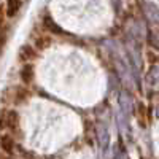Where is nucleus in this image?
<instances>
[{"label":"nucleus","mask_w":159,"mask_h":159,"mask_svg":"<svg viewBox=\"0 0 159 159\" xmlns=\"http://www.w3.org/2000/svg\"><path fill=\"white\" fill-rule=\"evenodd\" d=\"M150 80H151V83L159 84V67H153V70L150 73Z\"/></svg>","instance_id":"obj_8"},{"label":"nucleus","mask_w":159,"mask_h":159,"mask_svg":"<svg viewBox=\"0 0 159 159\" xmlns=\"http://www.w3.org/2000/svg\"><path fill=\"white\" fill-rule=\"evenodd\" d=\"M5 45H7V30L0 29V54H2Z\"/></svg>","instance_id":"obj_9"},{"label":"nucleus","mask_w":159,"mask_h":159,"mask_svg":"<svg viewBox=\"0 0 159 159\" xmlns=\"http://www.w3.org/2000/svg\"><path fill=\"white\" fill-rule=\"evenodd\" d=\"M37 54H35V51L30 48V46H22L21 48V51H19V57L22 59V61H29V59H34Z\"/></svg>","instance_id":"obj_5"},{"label":"nucleus","mask_w":159,"mask_h":159,"mask_svg":"<svg viewBox=\"0 0 159 159\" xmlns=\"http://www.w3.org/2000/svg\"><path fill=\"white\" fill-rule=\"evenodd\" d=\"M156 116L159 118V105H157V110H156Z\"/></svg>","instance_id":"obj_12"},{"label":"nucleus","mask_w":159,"mask_h":159,"mask_svg":"<svg viewBox=\"0 0 159 159\" xmlns=\"http://www.w3.org/2000/svg\"><path fill=\"white\" fill-rule=\"evenodd\" d=\"M21 5H22V0H8L7 2V16L8 18L16 16Z\"/></svg>","instance_id":"obj_3"},{"label":"nucleus","mask_w":159,"mask_h":159,"mask_svg":"<svg viewBox=\"0 0 159 159\" xmlns=\"http://www.w3.org/2000/svg\"><path fill=\"white\" fill-rule=\"evenodd\" d=\"M7 118H8V129H11L13 132L18 130V124H19V116L15 110H11L7 113Z\"/></svg>","instance_id":"obj_4"},{"label":"nucleus","mask_w":159,"mask_h":159,"mask_svg":"<svg viewBox=\"0 0 159 159\" xmlns=\"http://www.w3.org/2000/svg\"><path fill=\"white\" fill-rule=\"evenodd\" d=\"M21 80L24 84H30V81L34 80V67L32 64H25L21 69Z\"/></svg>","instance_id":"obj_2"},{"label":"nucleus","mask_w":159,"mask_h":159,"mask_svg":"<svg viewBox=\"0 0 159 159\" xmlns=\"http://www.w3.org/2000/svg\"><path fill=\"white\" fill-rule=\"evenodd\" d=\"M0 147L7 154H13V151H15V140L11 139V135H2L0 137Z\"/></svg>","instance_id":"obj_1"},{"label":"nucleus","mask_w":159,"mask_h":159,"mask_svg":"<svg viewBox=\"0 0 159 159\" xmlns=\"http://www.w3.org/2000/svg\"><path fill=\"white\" fill-rule=\"evenodd\" d=\"M5 8H7V7H0V27H2V24H3V21H5V13H7Z\"/></svg>","instance_id":"obj_11"},{"label":"nucleus","mask_w":159,"mask_h":159,"mask_svg":"<svg viewBox=\"0 0 159 159\" xmlns=\"http://www.w3.org/2000/svg\"><path fill=\"white\" fill-rule=\"evenodd\" d=\"M49 43H51L49 37H38L37 42H35V46H37L38 49H45V48L49 46Z\"/></svg>","instance_id":"obj_6"},{"label":"nucleus","mask_w":159,"mask_h":159,"mask_svg":"<svg viewBox=\"0 0 159 159\" xmlns=\"http://www.w3.org/2000/svg\"><path fill=\"white\" fill-rule=\"evenodd\" d=\"M0 157H5V154H0Z\"/></svg>","instance_id":"obj_13"},{"label":"nucleus","mask_w":159,"mask_h":159,"mask_svg":"<svg viewBox=\"0 0 159 159\" xmlns=\"http://www.w3.org/2000/svg\"><path fill=\"white\" fill-rule=\"evenodd\" d=\"M45 24L48 25V27H49V29H51L52 32H62V30H61V29H59L57 25H56L54 22H52V21L49 19V18H46V19H45Z\"/></svg>","instance_id":"obj_10"},{"label":"nucleus","mask_w":159,"mask_h":159,"mask_svg":"<svg viewBox=\"0 0 159 159\" xmlns=\"http://www.w3.org/2000/svg\"><path fill=\"white\" fill-rule=\"evenodd\" d=\"M29 96V92H27V89H22V88H19L18 91H16V99H15V102H22L25 97Z\"/></svg>","instance_id":"obj_7"}]
</instances>
